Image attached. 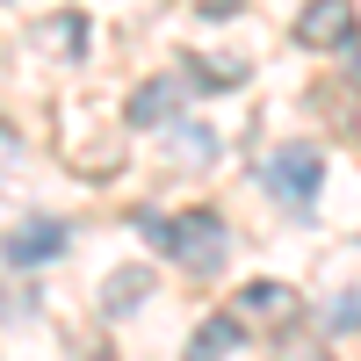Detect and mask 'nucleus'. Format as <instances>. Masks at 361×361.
Segmentation results:
<instances>
[{
	"mask_svg": "<svg viewBox=\"0 0 361 361\" xmlns=\"http://www.w3.org/2000/svg\"><path fill=\"white\" fill-rule=\"evenodd\" d=\"M166 253L180 267H195V275H224V260H231V231L224 217H209V209H188V217H166Z\"/></svg>",
	"mask_w": 361,
	"mask_h": 361,
	"instance_id": "nucleus-1",
	"label": "nucleus"
},
{
	"mask_svg": "<svg viewBox=\"0 0 361 361\" xmlns=\"http://www.w3.org/2000/svg\"><path fill=\"white\" fill-rule=\"evenodd\" d=\"M260 180H267V188H275L289 209H311L318 188H325V159H318V145L296 137V145H275V152L260 159Z\"/></svg>",
	"mask_w": 361,
	"mask_h": 361,
	"instance_id": "nucleus-2",
	"label": "nucleus"
},
{
	"mask_svg": "<svg viewBox=\"0 0 361 361\" xmlns=\"http://www.w3.org/2000/svg\"><path fill=\"white\" fill-rule=\"evenodd\" d=\"M296 44L304 51H347L354 44V0H311L296 15Z\"/></svg>",
	"mask_w": 361,
	"mask_h": 361,
	"instance_id": "nucleus-3",
	"label": "nucleus"
},
{
	"mask_svg": "<svg viewBox=\"0 0 361 361\" xmlns=\"http://www.w3.org/2000/svg\"><path fill=\"white\" fill-rule=\"evenodd\" d=\"M8 267H44V260H58L66 253V224H51V217H37V224H22V231H8Z\"/></svg>",
	"mask_w": 361,
	"mask_h": 361,
	"instance_id": "nucleus-4",
	"label": "nucleus"
},
{
	"mask_svg": "<svg viewBox=\"0 0 361 361\" xmlns=\"http://www.w3.org/2000/svg\"><path fill=\"white\" fill-rule=\"evenodd\" d=\"M238 318L289 325V318H296V289H289V282H246V289H238Z\"/></svg>",
	"mask_w": 361,
	"mask_h": 361,
	"instance_id": "nucleus-5",
	"label": "nucleus"
},
{
	"mask_svg": "<svg viewBox=\"0 0 361 361\" xmlns=\"http://www.w3.org/2000/svg\"><path fill=\"white\" fill-rule=\"evenodd\" d=\"M130 123H137V130H166V123H180V87H173V80L137 87V94H130Z\"/></svg>",
	"mask_w": 361,
	"mask_h": 361,
	"instance_id": "nucleus-6",
	"label": "nucleus"
},
{
	"mask_svg": "<svg viewBox=\"0 0 361 361\" xmlns=\"http://www.w3.org/2000/svg\"><path fill=\"white\" fill-rule=\"evenodd\" d=\"M44 51H58V58H87V44H94V29H87V15H51V22H37L29 29Z\"/></svg>",
	"mask_w": 361,
	"mask_h": 361,
	"instance_id": "nucleus-7",
	"label": "nucleus"
},
{
	"mask_svg": "<svg viewBox=\"0 0 361 361\" xmlns=\"http://www.w3.org/2000/svg\"><path fill=\"white\" fill-rule=\"evenodd\" d=\"M231 347H238V311H217V318L195 325V340H188V354H180V361H224Z\"/></svg>",
	"mask_w": 361,
	"mask_h": 361,
	"instance_id": "nucleus-8",
	"label": "nucleus"
},
{
	"mask_svg": "<svg viewBox=\"0 0 361 361\" xmlns=\"http://www.w3.org/2000/svg\"><path fill=\"white\" fill-rule=\"evenodd\" d=\"M152 289V275H137V267H123V275H109V289H102V304L109 311H137V296Z\"/></svg>",
	"mask_w": 361,
	"mask_h": 361,
	"instance_id": "nucleus-9",
	"label": "nucleus"
},
{
	"mask_svg": "<svg viewBox=\"0 0 361 361\" xmlns=\"http://www.w3.org/2000/svg\"><path fill=\"white\" fill-rule=\"evenodd\" d=\"M166 130H173V145H180L188 159H209V152H217V137H209L202 123H166Z\"/></svg>",
	"mask_w": 361,
	"mask_h": 361,
	"instance_id": "nucleus-10",
	"label": "nucleus"
},
{
	"mask_svg": "<svg viewBox=\"0 0 361 361\" xmlns=\"http://www.w3.org/2000/svg\"><path fill=\"white\" fill-rule=\"evenodd\" d=\"M130 231L145 238V246H159V253H166V231H173V224L159 217V209H137V217H130Z\"/></svg>",
	"mask_w": 361,
	"mask_h": 361,
	"instance_id": "nucleus-11",
	"label": "nucleus"
},
{
	"mask_svg": "<svg viewBox=\"0 0 361 361\" xmlns=\"http://www.w3.org/2000/svg\"><path fill=\"white\" fill-rule=\"evenodd\" d=\"M333 325H354V333H361V282H354L340 304H333Z\"/></svg>",
	"mask_w": 361,
	"mask_h": 361,
	"instance_id": "nucleus-12",
	"label": "nucleus"
},
{
	"mask_svg": "<svg viewBox=\"0 0 361 361\" xmlns=\"http://www.w3.org/2000/svg\"><path fill=\"white\" fill-rule=\"evenodd\" d=\"M238 8H246V0H202V15H217V22H224V15H238Z\"/></svg>",
	"mask_w": 361,
	"mask_h": 361,
	"instance_id": "nucleus-13",
	"label": "nucleus"
},
{
	"mask_svg": "<svg viewBox=\"0 0 361 361\" xmlns=\"http://www.w3.org/2000/svg\"><path fill=\"white\" fill-rule=\"evenodd\" d=\"M354 137H361V109H354Z\"/></svg>",
	"mask_w": 361,
	"mask_h": 361,
	"instance_id": "nucleus-14",
	"label": "nucleus"
}]
</instances>
